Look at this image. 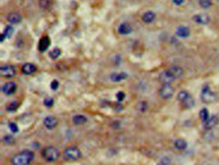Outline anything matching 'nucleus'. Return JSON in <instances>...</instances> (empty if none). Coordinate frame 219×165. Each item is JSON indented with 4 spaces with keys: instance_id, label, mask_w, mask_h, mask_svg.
Segmentation results:
<instances>
[{
    "instance_id": "nucleus-23",
    "label": "nucleus",
    "mask_w": 219,
    "mask_h": 165,
    "mask_svg": "<svg viewBox=\"0 0 219 165\" xmlns=\"http://www.w3.org/2000/svg\"><path fill=\"white\" fill-rule=\"evenodd\" d=\"M190 97V94H189V92L188 90H180L178 92V94H177V98L180 102H184L185 100H188Z\"/></svg>"
},
{
    "instance_id": "nucleus-11",
    "label": "nucleus",
    "mask_w": 219,
    "mask_h": 165,
    "mask_svg": "<svg viewBox=\"0 0 219 165\" xmlns=\"http://www.w3.org/2000/svg\"><path fill=\"white\" fill-rule=\"evenodd\" d=\"M50 47V38L47 35H44L41 39H39V43H38V50L41 53H45L47 48Z\"/></svg>"
},
{
    "instance_id": "nucleus-32",
    "label": "nucleus",
    "mask_w": 219,
    "mask_h": 165,
    "mask_svg": "<svg viewBox=\"0 0 219 165\" xmlns=\"http://www.w3.org/2000/svg\"><path fill=\"white\" fill-rule=\"evenodd\" d=\"M44 103H45V106H47V108H51V106H53V103H54V98L49 97V98H46V100L44 101Z\"/></svg>"
},
{
    "instance_id": "nucleus-15",
    "label": "nucleus",
    "mask_w": 219,
    "mask_h": 165,
    "mask_svg": "<svg viewBox=\"0 0 219 165\" xmlns=\"http://www.w3.org/2000/svg\"><path fill=\"white\" fill-rule=\"evenodd\" d=\"M21 71H22V73H25V75H33V73L37 71V67L32 63H25L21 67Z\"/></svg>"
},
{
    "instance_id": "nucleus-31",
    "label": "nucleus",
    "mask_w": 219,
    "mask_h": 165,
    "mask_svg": "<svg viewBox=\"0 0 219 165\" xmlns=\"http://www.w3.org/2000/svg\"><path fill=\"white\" fill-rule=\"evenodd\" d=\"M3 142H4V143H8V144H9V143H13V142H15V138H13V135L4 136V138H3Z\"/></svg>"
},
{
    "instance_id": "nucleus-6",
    "label": "nucleus",
    "mask_w": 219,
    "mask_h": 165,
    "mask_svg": "<svg viewBox=\"0 0 219 165\" xmlns=\"http://www.w3.org/2000/svg\"><path fill=\"white\" fill-rule=\"evenodd\" d=\"M0 75L3 77H13L16 75V68L13 66H3L0 68Z\"/></svg>"
},
{
    "instance_id": "nucleus-14",
    "label": "nucleus",
    "mask_w": 219,
    "mask_h": 165,
    "mask_svg": "<svg viewBox=\"0 0 219 165\" xmlns=\"http://www.w3.org/2000/svg\"><path fill=\"white\" fill-rule=\"evenodd\" d=\"M189 34H190V29L188 26H178L176 29V35L178 38H186V37H189Z\"/></svg>"
},
{
    "instance_id": "nucleus-28",
    "label": "nucleus",
    "mask_w": 219,
    "mask_h": 165,
    "mask_svg": "<svg viewBox=\"0 0 219 165\" xmlns=\"http://www.w3.org/2000/svg\"><path fill=\"white\" fill-rule=\"evenodd\" d=\"M39 8L49 9L50 8V0H39Z\"/></svg>"
},
{
    "instance_id": "nucleus-5",
    "label": "nucleus",
    "mask_w": 219,
    "mask_h": 165,
    "mask_svg": "<svg viewBox=\"0 0 219 165\" xmlns=\"http://www.w3.org/2000/svg\"><path fill=\"white\" fill-rule=\"evenodd\" d=\"M175 93V88L172 87L171 84H163L162 88L159 89V96L162 97L163 100H168L171 98Z\"/></svg>"
},
{
    "instance_id": "nucleus-9",
    "label": "nucleus",
    "mask_w": 219,
    "mask_h": 165,
    "mask_svg": "<svg viewBox=\"0 0 219 165\" xmlns=\"http://www.w3.org/2000/svg\"><path fill=\"white\" fill-rule=\"evenodd\" d=\"M7 20H8V22H9V25H16V24L21 22L22 17H21V14L19 13V12H11V13L7 16Z\"/></svg>"
},
{
    "instance_id": "nucleus-19",
    "label": "nucleus",
    "mask_w": 219,
    "mask_h": 165,
    "mask_svg": "<svg viewBox=\"0 0 219 165\" xmlns=\"http://www.w3.org/2000/svg\"><path fill=\"white\" fill-rule=\"evenodd\" d=\"M219 122V118L217 115H212V117H209V119L205 122V128L206 130H210V128H212L214 126H217Z\"/></svg>"
},
{
    "instance_id": "nucleus-22",
    "label": "nucleus",
    "mask_w": 219,
    "mask_h": 165,
    "mask_svg": "<svg viewBox=\"0 0 219 165\" xmlns=\"http://www.w3.org/2000/svg\"><path fill=\"white\" fill-rule=\"evenodd\" d=\"M60 54H62L60 48H59V47H55V48H53V50L49 53V56H50L53 60H55V59H58V58L60 56Z\"/></svg>"
},
{
    "instance_id": "nucleus-1",
    "label": "nucleus",
    "mask_w": 219,
    "mask_h": 165,
    "mask_svg": "<svg viewBox=\"0 0 219 165\" xmlns=\"http://www.w3.org/2000/svg\"><path fill=\"white\" fill-rule=\"evenodd\" d=\"M33 160H34V153L32 151L25 149V151H21L12 157V164L13 165H29Z\"/></svg>"
},
{
    "instance_id": "nucleus-13",
    "label": "nucleus",
    "mask_w": 219,
    "mask_h": 165,
    "mask_svg": "<svg viewBox=\"0 0 219 165\" xmlns=\"http://www.w3.org/2000/svg\"><path fill=\"white\" fill-rule=\"evenodd\" d=\"M133 32V26L130 25L129 22H122L120 26H118V33L122 35H127Z\"/></svg>"
},
{
    "instance_id": "nucleus-38",
    "label": "nucleus",
    "mask_w": 219,
    "mask_h": 165,
    "mask_svg": "<svg viewBox=\"0 0 219 165\" xmlns=\"http://www.w3.org/2000/svg\"><path fill=\"white\" fill-rule=\"evenodd\" d=\"M5 38H7V35H5L4 33H1V35H0V42H4Z\"/></svg>"
},
{
    "instance_id": "nucleus-34",
    "label": "nucleus",
    "mask_w": 219,
    "mask_h": 165,
    "mask_svg": "<svg viewBox=\"0 0 219 165\" xmlns=\"http://www.w3.org/2000/svg\"><path fill=\"white\" fill-rule=\"evenodd\" d=\"M169 163H171V158L167 157V156H165V157H163V160L159 163V165H168Z\"/></svg>"
},
{
    "instance_id": "nucleus-17",
    "label": "nucleus",
    "mask_w": 219,
    "mask_h": 165,
    "mask_svg": "<svg viewBox=\"0 0 219 165\" xmlns=\"http://www.w3.org/2000/svg\"><path fill=\"white\" fill-rule=\"evenodd\" d=\"M173 147H175V149H177V151H185V149L188 148V143L185 139H176L175 143H173Z\"/></svg>"
},
{
    "instance_id": "nucleus-12",
    "label": "nucleus",
    "mask_w": 219,
    "mask_h": 165,
    "mask_svg": "<svg viewBox=\"0 0 219 165\" xmlns=\"http://www.w3.org/2000/svg\"><path fill=\"white\" fill-rule=\"evenodd\" d=\"M193 20L196 21L197 24H201V25H206V24L210 22V17L209 14L206 13H198V14H194Z\"/></svg>"
},
{
    "instance_id": "nucleus-10",
    "label": "nucleus",
    "mask_w": 219,
    "mask_h": 165,
    "mask_svg": "<svg viewBox=\"0 0 219 165\" xmlns=\"http://www.w3.org/2000/svg\"><path fill=\"white\" fill-rule=\"evenodd\" d=\"M44 124L47 130H54L57 126H58V119L55 117H46L44 119Z\"/></svg>"
},
{
    "instance_id": "nucleus-39",
    "label": "nucleus",
    "mask_w": 219,
    "mask_h": 165,
    "mask_svg": "<svg viewBox=\"0 0 219 165\" xmlns=\"http://www.w3.org/2000/svg\"><path fill=\"white\" fill-rule=\"evenodd\" d=\"M32 147H33V148H38V143H36V144H34V143H33V144H32Z\"/></svg>"
},
{
    "instance_id": "nucleus-37",
    "label": "nucleus",
    "mask_w": 219,
    "mask_h": 165,
    "mask_svg": "<svg viewBox=\"0 0 219 165\" xmlns=\"http://www.w3.org/2000/svg\"><path fill=\"white\" fill-rule=\"evenodd\" d=\"M146 106H147V103H146L144 101H143V102H141V108L138 106V109H139V110H142V111H143V110L146 109Z\"/></svg>"
},
{
    "instance_id": "nucleus-29",
    "label": "nucleus",
    "mask_w": 219,
    "mask_h": 165,
    "mask_svg": "<svg viewBox=\"0 0 219 165\" xmlns=\"http://www.w3.org/2000/svg\"><path fill=\"white\" fill-rule=\"evenodd\" d=\"M182 103H184L185 108H191V106H194V100H193V97H189V98L185 100Z\"/></svg>"
},
{
    "instance_id": "nucleus-4",
    "label": "nucleus",
    "mask_w": 219,
    "mask_h": 165,
    "mask_svg": "<svg viewBox=\"0 0 219 165\" xmlns=\"http://www.w3.org/2000/svg\"><path fill=\"white\" fill-rule=\"evenodd\" d=\"M201 100L206 103H210V102L217 100V93L212 89H210L209 85H205V87L202 88V90H201Z\"/></svg>"
},
{
    "instance_id": "nucleus-27",
    "label": "nucleus",
    "mask_w": 219,
    "mask_h": 165,
    "mask_svg": "<svg viewBox=\"0 0 219 165\" xmlns=\"http://www.w3.org/2000/svg\"><path fill=\"white\" fill-rule=\"evenodd\" d=\"M13 30H15V29H13V25H8V26L4 29V32H3V33H4V34L7 35L8 38H9V37L13 35Z\"/></svg>"
},
{
    "instance_id": "nucleus-36",
    "label": "nucleus",
    "mask_w": 219,
    "mask_h": 165,
    "mask_svg": "<svg viewBox=\"0 0 219 165\" xmlns=\"http://www.w3.org/2000/svg\"><path fill=\"white\" fill-rule=\"evenodd\" d=\"M172 1H173V4H176V5L184 4V0H172Z\"/></svg>"
},
{
    "instance_id": "nucleus-3",
    "label": "nucleus",
    "mask_w": 219,
    "mask_h": 165,
    "mask_svg": "<svg viewBox=\"0 0 219 165\" xmlns=\"http://www.w3.org/2000/svg\"><path fill=\"white\" fill-rule=\"evenodd\" d=\"M42 155H44L45 160L50 161V163H53V161H57L58 158L60 157V152L59 149L55 148V147H46V148L42 151Z\"/></svg>"
},
{
    "instance_id": "nucleus-18",
    "label": "nucleus",
    "mask_w": 219,
    "mask_h": 165,
    "mask_svg": "<svg viewBox=\"0 0 219 165\" xmlns=\"http://www.w3.org/2000/svg\"><path fill=\"white\" fill-rule=\"evenodd\" d=\"M125 79H127V73L125 72H113L110 75V80L113 82H120L121 80H125Z\"/></svg>"
},
{
    "instance_id": "nucleus-35",
    "label": "nucleus",
    "mask_w": 219,
    "mask_h": 165,
    "mask_svg": "<svg viewBox=\"0 0 219 165\" xmlns=\"http://www.w3.org/2000/svg\"><path fill=\"white\" fill-rule=\"evenodd\" d=\"M123 98H125V93H123V92H118V93H117V100L122 101Z\"/></svg>"
},
{
    "instance_id": "nucleus-33",
    "label": "nucleus",
    "mask_w": 219,
    "mask_h": 165,
    "mask_svg": "<svg viewBox=\"0 0 219 165\" xmlns=\"http://www.w3.org/2000/svg\"><path fill=\"white\" fill-rule=\"evenodd\" d=\"M50 87H51V89H53V90H57L58 88H59V81H58V80H53V81H51Z\"/></svg>"
},
{
    "instance_id": "nucleus-21",
    "label": "nucleus",
    "mask_w": 219,
    "mask_h": 165,
    "mask_svg": "<svg viewBox=\"0 0 219 165\" xmlns=\"http://www.w3.org/2000/svg\"><path fill=\"white\" fill-rule=\"evenodd\" d=\"M87 122V117L83 114H76L72 117V123L76 124V126H81V124H84Z\"/></svg>"
},
{
    "instance_id": "nucleus-8",
    "label": "nucleus",
    "mask_w": 219,
    "mask_h": 165,
    "mask_svg": "<svg viewBox=\"0 0 219 165\" xmlns=\"http://www.w3.org/2000/svg\"><path fill=\"white\" fill-rule=\"evenodd\" d=\"M16 88H17L16 82L9 81V82H5V84L1 87V92H3L4 94H7V96H11V94H13V93H15Z\"/></svg>"
},
{
    "instance_id": "nucleus-26",
    "label": "nucleus",
    "mask_w": 219,
    "mask_h": 165,
    "mask_svg": "<svg viewBox=\"0 0 219 165\" xmlns=\"http://www.w3.org/2000/svg\"><path fill=\"white\" fill-rule=\"evenodd\" d=\"M199 118L202 119L203 122L207 121V119H209V110L207 109H202V110H201V111H199Z\"/></svg>"
},
{
    "instance_id": "nucleus-7",
    "label": "nucleus",
    "mask_w": 219,
    "mask_h": 165,
    "mask_svg": "<svg viewBox=\"0 0 219 165\" xmlns=\"http://www.w3.org/2000/svg\"><path fill=\"white\" fill-rule=\"evenodd\" d=\"M159 79H160V82H163V84H171L173 80H176L175 76L172 75L169 69H165V71H163L162 73H160Z\"/></svg>"
},
{
    "instance_id": "nucleus-2",
    "label": "nucleus",
    "mask_w": 219,
    "mask_h": 165,
    "mask_svg": "<svg viewBox=\"0 0 219 165\" xmlns=\"http://www.w3.org/2000/svg\"><path fill=\"white\" fill-rule=\"evenodd\" d=\"M81 157V151L78 147H68L63 151V158L67 161H76Z\"/></svg>"
},
{
    "instance_id": "nucleus-25",
    "label": "nucleus",
    "mask_w": 219,
    "mask_h": 165,
    "mask_svg": "<svg viewBox=\"0 0 219 165\" xmlns=\"http://www.w3.org/2000/svg\"><path fill=\"white\" fill-rule=\"evenodd\" d=\"M19 105L20 103L17 102V101H13V102H9L7 105V110L8 111H15V110H16L17 108H19Z\"/></svg>"
},
{
    "instance_id": "nucleus-30",
    "label": "nucleus",
    "mask_w": 219,
    "mask_h": 165,
    "mask_svg": "<svg viewBox=\"0 0 219 165\" xmlns=\"http://www.w3.org/2000/svg\"><path fill=\"white\" fill-rule=\"evenodd\" d=\"M8 127H9V130L12 131L13 134H16V132H19V127H17V124L15 123V122H11L9 124H8Z\"/></svg>"
},
{
    "instance_id": "nucleus-24",
    "label": "nucleus",
    "mask_w": 219,
    "mask_h": 165,
    "mask_svg": "<svg viewBox=\"0 0 219 165\" xmlns=\"http://www.w3.org/2000/svg\"><path fill=\"white\" fill-rule=\"evenodd\" d=\"M198 3H199V5L203 9H207V8H210L212 5V0H199Z\"/></svg>"
},
{
    "instance_id": "nucleus-16",
    "label": "nucleus",
    "mask_w": 219,
    "mask_h": 165,
    "mask_svg": "<svg viewBox=\"0 0 219 165\" xmlns=\"http://www.w3.org/2000/svg\"><path fill=\"white\" fill-rule=\"evenodd\" d=\"M155 17H156L155 12L147 11V12H144V13H143L142 20H143V22H144V24H151V22H154V21H155Z\"/></svg>"
},
{
    "instance_id": "nucleus-20",
    "label": "nucleus",
    "mask_w": 219,
    "mask_h": 165,
    "mask_svg": "<svg viewBox=\"0 0 219 165\" xmlns=\"http://www.w3.org/2000/svg\"><path fill=\"white\" fill-rule=\"evenodd\" d=\"M169 71H171V73L175 76V79H180L184 76V69L178 66H172L171 68H169Z\"/></svg>"
}]
</instances>
